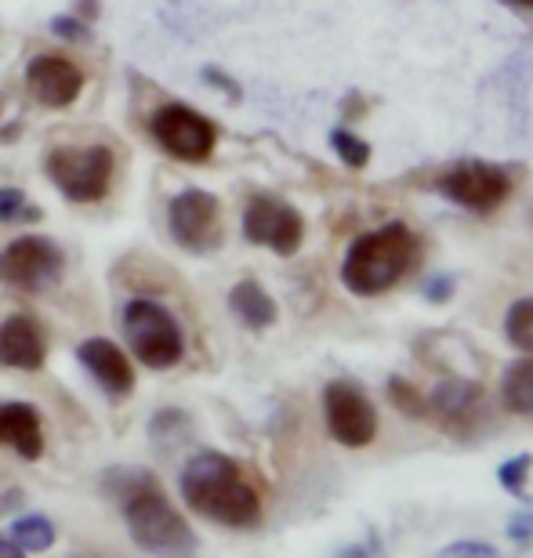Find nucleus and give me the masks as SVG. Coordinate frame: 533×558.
<instances>
[{
    "label": "nucleus",
    "mask_w": 533,
    "mask_h": 558,
    "mask_svg": "<svg viewBox=\"0 0 533 558\" xmlns=\"http://www.w3.org/2000/svg\"><path fill=\"white\" fill-rule=\"evenodd\" d=\"M124 338L135 352V360L149 371H171V366L182 363L185 355V341H182V327L171 316L160 301L149 298H135L128 301L124 308Z\"/></svg>",
    "instance_id": "obj_4"
},
{
    "label": "nucleus",
    "mask_w": 533,
    "mask_h": 558,
    "mask_svg": "<svg viewBox=\"0 0 533 558\" xmlns=\"http://www.w3.org/2000/svg\"><path fill=\"white\" fill-rule=\"evenodd\" d=\"M508 541L516 544V548H533V508H519L512 519H508Z\"/></svg>",
    "instance_id": "obj_24"
},
{
    "label": "nucleus",
    "mask_w": 533,
    "mask_h": 558,
    "mask_svg": "<svg viewBox=\"0 0 533 558\" xmlns=\"http://www.w3.org/2000/svg\"><path fill=\"white\" fill-rule=\"evenodd\" d=\"M8 537L19 544L26 555H44L54 548V522L48 515H37V511H29V515H19L15 522L8 526Z\"/></svg>",
    "instance_id": "obj_19"
},
{
    "label": "nucleus",
    "mask_w": 533,
    "mask_h": 558,
    "mask_svg": "<svg viewBox=\"0 0 533 558\" xmlns=\"http://www.w3.org/2000/svg\"><path fill=\"white\" fill-rule=\"evenodd\" d=\"M62 272V251L44 236H22L0 251V283L37 294Z\"/></svg>",
    "instance_id": "obj_8"
},
{
    "label": "nucleus",
    "mask_w": 533,
    "mask_h": 558,
    "mask_svg": "<svg viewBox=\"0 0 533 558\" xmlns=\"http://www.w3.org/2000/svg\"><path fill=\"white\" fill-rule=\"evenodd\" d=\"M76 360H81L84 371L92 374L109 396L124 399V396H131V388H135V366H131V360L113 341L87 338V341H81V349H76Z\"/></svg>",
    "instance_id": "obj_14"
},
{
    "label": "nucleus",
    "mask_w": 533,
    "mask_h": 558,
    "mask_svg": "<svg viewBox=\"0 0 533 558\" xmlns=\"http://www.w3.org/2000/svg\"><path fill=\"white\" fill-rule=\"evenodd\" d=\"M102 489L109 500H117L131 541H135L146 555H157V558H193L196 555L199 541H196L193 526H189L185 515L171 505L168 494H163L160 483L149 472H138V468L109 472Z\"/></svg>",
    "instance_id": "obj_1"
},
{
    "label": "nucleus",
    "mask_w": 533,
    "mask_h": 558,
    "mask_svg": "<svg viewBox=\"0 0 533 558\" xmlns=\"http://www.w3.org/2000/svg\"><path fill=\"white\" fill-rule=\"evenodd\" d=\"M439 558H501V551L486 541H453L439 551Z\"/></svg>",
    "instance_id": "obj_25"
},
{
    "label": "nucleus",
    "mask_w": 533,
    "mask_h": 558,
    "mask_svg": "<svg viewBox=\"0 0 533 558\" xmlns=\"http://www.w3.org/2000/svg\"><path fill=\"white\" fill-rule=\"evenodd\" d=\"M330 145H335V153L341 156V163L352 167V171H363V167L371 163V145H366L363 138H355L346 128L330 131Z\"/></svg>",
    "instance_id": "obj_22"
},
{
    "label": "nucleus",
    "mask_w": 533,
    "mask_h": 558,
    "mask_svg": "<svg viewBox=\"0 0 533 558\" xmlns=\"http://www.w3.org/2000/svg\"><path fill=\"white\" fill-rule=\"evenodd\" d=\"M48 174L73 204H95L113 182V153L106 145H65L48 156Z\"/></svg>",
    "instance_id": "obj_6"
},
{
    "label": "nucleus",
    "mask_w": 533,
    "mask_h": 558,
    "mask_svg": "<svg viewBox=\"0 0 533 558\" xmlns=\"http://www.w3.org/2000/svg\"><path fill=\"white\" fill-rule=\"evenodd\" d=\"M533 472V457L530 453H516L512 461H505L497 468V483H501L505 494L512 497H526V478Z\"/></svg>",
    "instance_id": "obj_23"
},
{
    "label": "nucleus",
    "mask_w": 533,
    "mask_h": 558,
    "mask_svg": "<svg viewBox=\"0 0 533 558\" xmlns=\"http://www.w3.org/2000/svg\"><path fill=\"white\" fill-rule=\"evenodd\" d=\"M505 338L512 341L519 352L533 355V298H519L516 305L505 312Z\"/></svg>",
    "instance_id": "obj_20"
},
{
    "label": "nucleus",
    "mask_w": 533,
    "mask_h": 558,
    "mask_svg": "<svg viewBox=\"0 0 533 558\" xmlns=\"http://www.w3.org/2000/svg\"><path fill=\"white\" fill-rule=\"evenodd\" d=\"M385 392H388V399H392V407H396L403 417H410V421H425V417H428V399H425V392L410 385L407 377H388Z\"/></svg>",
    "instance_id": "obj_21"
},
{
    "label": "nucleus",
    "mask_w": 533,
    "mask_h": 558,
    "mask_svg": "<svg viewBox=\"0 0 533 558\" xmlns=\"http://www.w3.org/2000/svg\"><path fill=\"white\" fill-rule=\"evenodd\" d=\"M508 8H519V11H533V0H501Z\"/></svg>",
    "instance_id": "obj_30"
},
{
    "label": "nucleus",
    "mask_w": 533,
    "mask_h": 558,
    "mask_svg": "<svg viewBox=\"0 0 533 558\" xmlns=\"http://www.w3.org/2000/svg\"><path fill=\"white\" fill-rule=\"evenodd\" d=\"M450 294H453V279L450 276H432L425 283V298L436 301V305H439V301H447Z\"/></svg>",
    "instance_id": "obj_28"
},
{
    "label": "nucleus",
    "mask_w": 533,
    "mask_h": 558,
    "mask_svg": "<svg viewBox=\"0 0 533 558\" xmlns=\"http://www.w3.org/2000/svg\"><path fill=\"white\" fill-rule=\"evenodd\" d=\"M243 236L251 243H258V247L276 251L280 258H291L305 240V221L291 204H283V199L254 196L247 210H243Z\"/></svg>",
    "instance_id": "obj_9"
},
{
    "label": "nucleus",
    "mask_w": 533,
    "mask_h": 558,
    "mask_svg": "<svg viewBox=\"0 0 533 558\" xmlns=\"http://www.w3.org/2000/svg\"><path fill=\"white\" fill-rule=\"evenodd\" d=\"M229 308H232V316L251 330H265L276 323V301L265 294V287L254 283V279H240V283L229 290Z\"/></svg>",
    "instance_id": "obj_17"
},
{
    "label": "nucleus",
    "mask_w": 533,
    "mask_h": 558,
    "mask_svg": "<svg viewBox=\"0 0 533 558\" xmlns=\"http://www.w3.org/2000/svg\"><path fill=\"white\" fill-rule=\"evenodd\" d=\"M22 215H33L26 196H22L19 189H0V221H15Z\"/></svg>",
    "instance_id": "obj_27"
},
{
    "label": "nucleus",
    "mask_w": 533,
    "mask_h": 558,
    "mask_svg": "<svg viewBox=\"0 0 533 558\" xmlns=\"http://www.w3.org/2000/svg\"><path fill=\"white\" fill-rule=\"evenodd\" d=\"M178 489L189 511L215 526L226 530H251L262 522V497L258 489L247 483L243 468L226 453L204 450L189 457L182 475H178Z\"/></svg>",
    "instance_id": "obj_2"
},
{
    "label": "nucleus",
    "mask_w": 533,
    "mask_h": 558,
    "mask_svg": "<svg viewBox=\"0 0 533 558\" xmlns=\"http://www.w3.org/2000/svg\"><path fill=\"white\" fill-rule=\"evenodd\" d=\"M168 221H171V236L193 254L215 251L221 243L218 199L204 193V189H185V193H178L168 207Z\"/></svg>",
    "instance_id": "obj_12"
},
{
    "label": "nucleus",
    "mask_w": 533,
    "mask_h": 558,
    "mask_svg": "<svg viewBox=\"0 0 533 558\" xmlns=\"http://www.w3.org/2000/svg\"><path fill=\"white\" fill-rule=\"evenodd\" d=\"M0 558H26V551H22L8 533H0Z\"/></svg>",
    "instance_id": "obj_29"
},
{
    "label": "nucleus",
    "mask_w": 533,
    "mask_h": 558,
    "mask_svg": "<svg viewBox=\"0 0 533 558\" xmlns=\"http://www.w3.org/2000/svg\"><path fill=\"white\" fill-rule=\"evenodd\" d=\"M26 84H29V95L37 98L44 109H65V106H73L76 98H81L84 73L76 70L70 59H59V54H40V59L29 62Z\"/></svg>",
    "instance_id": "obj_13"
},
{
    "label": "nucleus",
    "mask_w": 533,
    "mask_h": 558,
    "mask_svg": "<svg viewBox=\"0 0 533 558\" xmlns=\"http://www.w3.org/2000/svg\"><path fill=\"white\" fill-rule=\"evenodd\" d=\"M338 558H388V551L377 533H366V537H360L355 544H346V548L338 551Z\"/></svg>",
    "instance_id": "obj_26"
},
{
    "label": "nucleus",
    "mask_w": 533,
    "mask_h": 558,
    "mask_svg": "<svg viewBox=\"0 0 533 558\" xmlns=\"http://www.w3.org/2000/svg\"><path fill=\"white\" fill-rule=\"evenodd\" d=\"M428 414L443 424V432L458 435V439H472L486 421V392L480 381L469 377H450L439 381L428 396Z\"/></svg>",
    "instance_id": "obj_11"
},
{
    "label": "nucleus",
    "mask_w": 533,
    "mask_h": 558,
    "mask_svg": "<svg viewBox=\"0 0 533 558\" xmlns=\"http://www.w3.org/2000/svg\"><path fill=\"white\" fill-rule=\"evenodd\" d=\"M436 189L450 204L475 210V215H490L512 196V178L490 160H458L436 178Z\"/></svg>",
    "instance_id": "obj_5"
},
{
    "label": "nucleus",
    "mask_w": 533,
    "mask_h": 558,
    "mask_svg": "<svg viewBox=\"0 0 533 558\" xmlns=\"http://www.w3.org/2000/svg\"><path fill=\"white\" fill-rule=\"evenodd\" d=\"M44 360H48V344H44L37 319L8 316L0 323V366H11V371H40Z\"/></svg>",
    "instance_id": "obj_15"
},
{
    "label": "nucleus",
    "mask_w": 533,
    "mask_h": 558,
    "mask_svg": "<svg viewBox=\"0 0 533 558\" xmlns=\"http://www.w3.org/2000/svg\"><path fill=\"white\" fill-rule=\"evenodd\" d=\"M501 403L508 414L533 417V355L530 360L512 363L501 374Z\"/></svg>",
    "instance_id": "obj_18"
},
{
    "label": "nucleus",
    "mask_w": 533,
    "mask_h": 558,
    "mask_svg": "<svg viewBox=\"0 0 533 558\" xmlns=\"http://www.w3.org/2000/svg\"><path fill=\"white\" fill-rule=\"evenodd\" d=\"M324 417L330 439L349 450H363L377 435V410L371 396L352 381H330L324 388Z\"/></svg>",
    "instance_id": "obj_7"
},
{
    "label": "nucleus",
    "mask_w": 533,
    "mask_h": 558,
    "mask_svg": "<svg viewBox=\"0 0 533 558\" xmlns=\"http://www.w3.org/2000/svg\"><path fill=\"white\" fill-rule=\"evenodd\" d=\"M153 138H157L174 160L204 163L207 156L215 153L218 131L207 117H199L196 109L171 102L153 117Z\"/></svg>",
    "instance_id": "obj_10"
},
{
    "label": "nucleus",
    "mask_w": 533,
    "mask_h": 558,
    "mask_svg": "<svg viewBox=\"0 0 533 558\" xmlns=\"http://www.w3.org/2000/svg\"><path fill=\"white\" fill-rule=\"evenodd\" d=\"M414 262H417V236L403 221H388V226L352 240L346 262H341V283L355 298H377L388 294L399 279L414 269Z\"/></svg>",
    "instance_id": "obj_3"
},
{
    "label": "nucleus",
    "mask_w": 533,
    "mask_h": 558,
    "mask_svg": "<svg viewBox=\"0 0 533 558\" xmlns=\"http://www.w3.org/2000/svg\"><path fill=\"white\" fill-rule=\"evenodd\" d=\"M0 446L15 450L22 461L44 457V424L29 403H0Z\"/></svg>",
    "instance_id": "obj_16"
}]
</instances>
